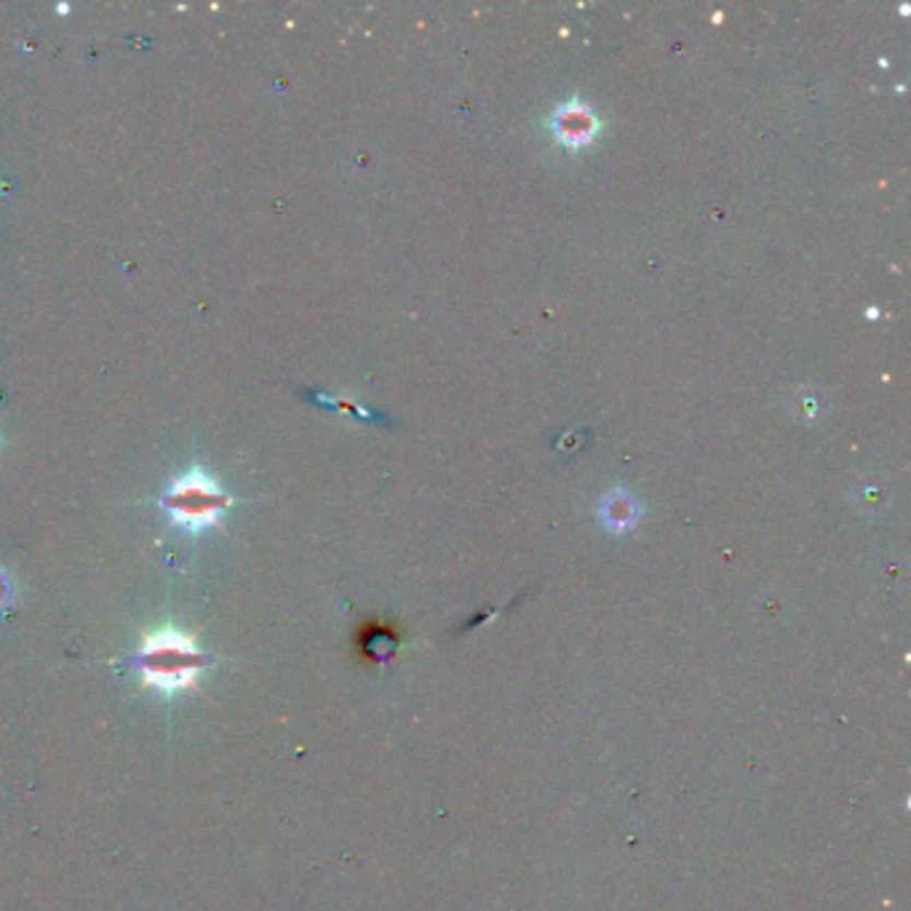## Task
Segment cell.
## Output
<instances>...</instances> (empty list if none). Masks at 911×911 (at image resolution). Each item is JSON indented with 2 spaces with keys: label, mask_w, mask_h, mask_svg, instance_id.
<instances>
[{
  "label": "cell",
  "mask_w": 911,
  "mask_h": 911,
  "mask_svg": "<svg viewBox=\"0 0 911 911\" xmlns=\"http://www.w3.org/2000/svg\"><path fill=\"white\" fill-rule=\"evenodd\" d=\"M604 517L613 521L615 527H626L637 519V508H634L631 497H607V508Z\"/></svg>",
  "instance_id": "obj_4"
},
{
  "label": "cell",
  "mask_w": 911,
  "mask_h": 911,
  "mask_svg": "<svg viewBox=\"0 0 911 911\" xmlns=\"http://www.w3.org/2000/svg\"><path fill=\"white\" fill-rule=\"evenodd\" d=\"M198 650L193 639L177 631H161L145 641L142 674L147 685L158 690H179L196 679Z\"/></svg>",
  "instance_id": "obj_1"
},
{
  "label": "cell",
  "mask_w": 911,
  "mask_h": 911,
  "mask_svg": "<svg viewBox=\"0 0 911 911\" xmlns=\"http://www.w3.org/2000/svg\"><path fill=\"white\" fill-rule=\"evenodd\" d=\"M227 502L230 500L220 493L217 484H214L206 473L193 471L174 484L166 506H169V513L177 524L190 527V530H201V527H209L217 521L222 508H225Z\"/></svg>",
  "instance_id": "obj_2"
},
{
  "label": "cell",
  "mask_w": 911,
  "mask_h": 911,
  "mask_svg": "<svg viewBox=\"0 0 911 911\" xmlns=\"http://www.w3.org/2000/svg\"><path fill=\"white\" fill-rule=\"evenodd\" d=\"M556 131L567 142H580L593 131V118H589L585 110H561L559 121H556Z\"/></svg>",
  "instance_id": "obj_3"
}]
</instances>
